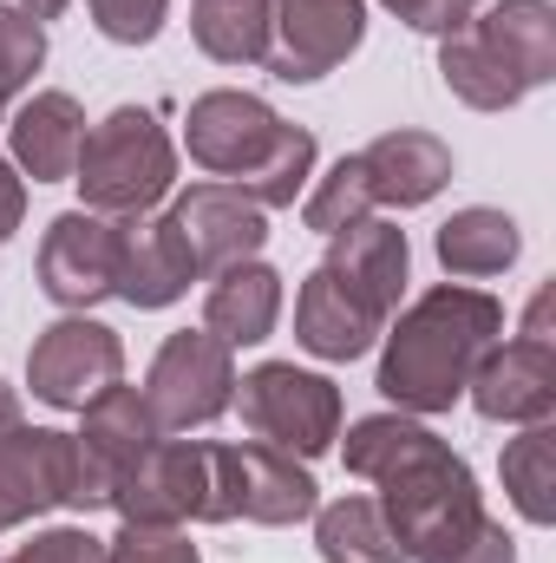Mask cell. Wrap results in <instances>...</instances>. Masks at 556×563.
Instances as JSON below:
<instances>
[{
    "label": "cell",
    "mask_w": 556,
    "mask_h": 563,
    "mask_svg": "<svg viewBox=\"0 0 556 563\" xmlns=\"http://www.w3.org/2000/svg\"><path fill=\"white\" fill-rule=\"evenodd\" d=\"M465 400L478 407V420L491 426H537L556 413V341H498L478 367Z\"/></svg>",
    "instance_id": "14"
},
{
    "label": "cell",
    "mask_w": 556,
    "mask_h": 563,
    "mask_svg": "<svg viewBox=\"0 0 556 563\" xmlns=\"http://www.w3.org/2000/svg\"><path fill=\"white\" fill-rule=\"evenodd\" d=\"M354 478L380 485V518L407 563H518L511 531L485 511L471 465L413 413H367L341 445Z\"/></svg>",
    "instance_id": "1"
},
{
    "label": "cell",
    "mask_w": 556,
    "mask_h": 563,
    "mask_svg": "<svg viewBox=\"0 0 556 563\" xmlns=\"http://www.w3.org/2000/svg\"><path fill=\"white\" fill-rule=\"evenodd\" d=\"M112 295L132 308H170L190 282H197V256L177 230L170 210H144V217H112Z\"/></svg>",
    "instance_id": "12"
},
{
    "label": "cell",
    "mask_w": 556,
    "mask_h": 563,
    "mask_svg": "<svg viewBox=\"0 0 556 563\" xmlns=\"http://www.w3.org/2000/svg\"><path fill=\"white\" fill-rule=\"evenodd\" d=\"M301 217H308V230L314 236H341L347 223H360V217H374V197H367V177H360V157H341L327 177H314V190H308V203H301Z\"/></svg>",
    "instance_id": "29"
},
{
    "label": "cell",
    "mask_w": 556,
    "mask_h": 563,
    "mask_svg": "<svg viewBox=\"0 0 556 563\" xmlns=\"http://www.w3.org/2000/svg\"><path fill=\"white\" fill-rule=\"evenodd\" d=\"M157 439H164V432H157V420H151V407H144L138 387L119 380L112 394H99V400L86 407V426L73 432V511L112 505L119 478L138 465Z\"/></svg>",
    "instance_id": "8"
},
{
    "label": "cell",
    "mask_w": 556,
    "mask_h": 563,
    "mask_svg": "<svg viewBox=\"0 0 556 563\" xmlns=\"http://www.w3.org/2000/svg\"><path fill=\"white\" fill-rule=\"evenodd\" d=\"M112 263H119V243H112V217L99 210H66L46 223V243H40V288L46 301H59L66 314H86L112 295Z\"/></svg>",
    "instance_id": "15"
},
{
    "label": "cell",
    "mask_w": 556,
    "mask_h": 563,
    "mask_svg": "<svg viewBox=\"0 0 556 563\" xmlns=\"http://www.w3.org/2000/svg\"><path fill=\"white\" fill-rule=\"evenodd\" d=\"M314 551H321V563H407L374 498L314 505Z\"/></svg>",
    "instance_id": "25"
},
{
    "label": "cell",
    "mask_w": 556,
    "mask_h": 563,
    "mask_svg": "<svg viewBox=\"0 0 556 563\" xmlns=\"http://www.w3.org/2000/svg\"><path fill=\"white\" fill-rule=\"evenodd\" d=\"M7 139H13V170H26L33 184H73V164L86 144V112L73 92H33L7 119Z\"/></svg>",
    "instance_id": "19"
},
{
    "label": "cell",
    "mask_w": 556,
    "mask_h": 563,
    "mask_svg": "<svg viewBox=\"0 0 556 563\" xmlns=\"http://www.w3.org/2000/svg\"><path fill=\"white\" fill-rule=\"evenodd\" d=\"M327 269L354 282L360 295H374L387 314H400V295H407V276H413V250H407V230L387 223V217H360L347 223L341 236H327Z\"/></svg>",
    "instance_id": "21"
},
{
    "label": "cell",
    "mask_w": 556,
    "mask_h": 563,
    "mask_svg": "<svg viewBox=\"0 0 556 563\" xmlns=\"http://www.w3.org/2000/svg\"><path fill=\"white\" fill-rule=\"evenodd\" d=\"M86 7H92V26H99L112 46H151L170 0H86Z\"/></svg>",
    "instance_id": "32"
},
{
    "label": "cell",
    "mask_w": 556,
    "mask_h": 563,
    "mask_svg": "<svg viewBox=\"0 0 556 563\" xmlns=\"http://www.w3.org/2000/svg\"><path fill=\"white\" fill-rule=\"evenodd\" d=\"M276 321H281V276L263 256L230 263V269L210 276V288H203V328L223 347H256V341L276 334Z\"/></svg>",
    "instance_id": "20"
},
{
    "label": "cell",
    "mask_w": 556,
    "mask_h": 563,
    "mask_svg": "<svg viewBox=\"0 0 556 563\" xmlns=\"http://www.w3.org/2000/svg\"><path fill=\"white\" fill-rule=\"evenodd\" d=\"M119 380H125V341L92 314H59L53 328H40V341L26 354L33 400H46L59 413H86Z\"/></svg>",
    "instance_id": "7"
},
{
    "label": "cell",
    "mask_w": 556,
    "mask_h": 563,
    "mask_svg": "<svg viewBox=\"0 0 556 563\" xmlns=\"http://www.w3.org/2000/svg\"><path fill=\"white\" fill-rule=\"evenodd\" d=\"M504 492L524 525H556V426L537 420L504 445Z\"/></svg>",
    "instance_id": "27"
},
{
    "label": "cell",
    "mask_w": 556,
    "mask_h": 563,
    "mask_svg": "<svg viewBox=\"0 0 556 563\" xmlns=\"http://www.w3.org/2000/svg\"><path fill=\"white\" fill-rule=\"evenodd\" d=\"M504 341V301L465 282L425 288L407 314L387 321L380 394L400 413H452L471 387V367Z\"/></svg>",
    "instance_id": "2"
},
{
    "label": "cell",
    "mask_w": 556,
    "mask_h": 563,
    "mask_svg": "<svg viewBox=\"0 0 556 563\" xmlns=\"http://www.w3.org/2000/svg\"><path fill=\"white\" fill-rule=\"evenodd\" d=\"M170 217H177V230H184V243L197 256V276H216L230 263H249L269 243V210L249 203L236 184H190L170 203Z\"/></svg>",
    "instance_id": "17"
},
{
    "label": "cell",
    "mask_w": 556,
    "mask_h": 563,
    "mask_svg": "<svg viewBox=\"0 0 556 563\" xmlns=\"http://www.w3.org/2000/svg\"><path fill=\"white\" fill-rule=\"evenodd\" d=\"M210 505V445L203 439H157L138 465L119 478L112 511L125 525H203Z\"/></svg>",
    "instance_id": "11"
},
{
    "label": "cell",
    "mask_w": 556,
    "mask_h": 563,
    "mask_svg": "<svg viewBox=\"0 0 556 563\" xmlns=\"http://www.w3.org/2000/svg\"><path fill=\"white\" fill-rule=\"evenodd\" d=\"M20 217H26V177L13 170V157H0V243L20 230Z\"/></svg>",
    "instance_id": "35"
},
{
    "label": "cell",
    "mask_w": 556,
    "mask_h": 563,
    "mask_svg": "<svg viewBox=\"0 0 556 563\" xmlns=\"http://www.w3.org/2000/svg\"><path fill=\"white\" fill-rule=\"evenodd\" d=\"M230 407H243V426L263 445H276V452L301 459V465L321 459V452H334V439H341V387L327 374L294 367V361L249 367L236 380V400Z\"/></svg>",
    "instance_id": "4"
},
{
    "label": "cell",
    "mask_w": 556,
    "mask_h": 563,
    "mask_svg": "<svg viewBox=\"0 0 556 563\" xmlns=\"http://www.w3.org/2000/svg\"><path fill=\"white\" fill-rule=\"evenodd\" d=\"M380 7H387L393 20H407L413 33H432V40H445V33H458V26H471L485 0H380Z\"/></svg>",
    "instance_id": "34"
},
{
    "label": "cell",
    "mask_w": 556,
    "mask_h": 563,
    "mask_svg": "<svg viewBox=\"0 0 556 563\" xmlns=\"http://www.w3.org/2000/svg\"><path fill=\"white\" fill-rule=\"evenodd\" d=\"M73 184H79L86 210H99V217H144L177 184V144L151 106H119L112 119H99L86 132Z\"/></svg>",
    "instance_id": "3"
},
{
    "label": "cell",
    "mask_w": 556,
    "mask_h": 563,
    "mask_svg": "<svg viewBox=\"0 0 556 563\" xmlns=\"http://www.w3.org/2000/svg\"><path fill=\"white\" fill-rule=\"evenodd\" d=\"M367 40V0H269V53L263 66L281 86H314L347 66Z\"/></svg>",
    "instance_id": "9"
},
{
    "label": "cell",
    "mask_w": 556,
    "mask_h": 563,
    "mask_svg": "<svg viewBox=\"0 0 556 563\" xmlns=\"http://www.w3.org/2000/svg\"><path fill=\"white\" fill-rule=\"evenodd\" d=\"M236 400V347H223L210 328H184L157 347L144 374V407L157 432H190L230 413Z\"/></svg>",
    "instance_id": "6"
},
{
    "label": "cell",
    "mask_w": 556,
    "mask_h": 563,
    "mask_svg": "<svg viewBox=\"0 0 556 563\" xmlns=\"http://www.w3.org/2000/svg\"><path fill=\"white\" fill-rule=\"evenodd\" d=\"M7 563H105V538H92L86 525H59V531H40L33 544H20Z\"/></svg>",
    "instance_id": "33"
},
{
    "label": "cell",
    "mask_w": 556,
    "mask_h": 563,
    "mask_svg": "<svg viewBox=\"0 0 556 563\" xmlns=\"http://www.w3.org/2000/svg\"><path fill=\"white\" fill-rule=\"evenodd\" d=\"M551 308H556V288L544 282V288L531 295V308H524V328H518V334H531V341H556V334H551Z\"/></svg>",
    "instance_id": "36"
},
{
    "label": "cell",
    "mask_w": 556,
    "mask_h": 563,
    "mask_svg": "<svg viewBox=\"0 0 556 563\" xmlns=\"http://www.w3.org/2000/svg\"><path fill=\"white\" fill-rule=\"evenodd\" d=\"M471 33L511 66V79L524 92L556 79V7L551 0H498L485 20H471Z\"/></svg>",
    "instance_id": "22"
},
{
    "label": "cell",
    "mask_w": 556,
    "mask_h": 563,
    "mask_svg": "<svg viewBox=\"0 0 556 563\" xmlns=\"http://www.w3.org/2000/svg\"><path fill=\"white\" fill-rule=\"evenodd\" d=\"M66 7H73V0H20V13H26V20H40V26H46V20H59Z\"/></svg>",
    "instance_id": "37"
},
{
    "label": "cell",
    "mask_w": 556,
    "mask_h": 563,
    "mask_svg": "<svg viewBox=\"0 0 556 563\" xmlns=\"http://www.w3.org/2000/svg\"><path fill=\"white\" fill-rule=\"evenodd\" d=\"M73 505V432L0 426V531Z\"/></svg>",
    "instance_id": "13"
},
{
    "label": "cell",
    "mask_w": 556,
    "mask_h": 563,
    "mask_svg": "<svg viewBox=\"0 0 556 563\" xmlns=\"http://www.w3.org/2000/svg\"><path fill=\"white\" fill-rule=\"evenodd\" d=\"M387 308L374 295H360L341 269H314L294 295V341L314 354V361H360L380 334H387Z\"/></svg>",
    "instance_id": "16"
},
{
    "label": "cell",
    "mask_w": 556,
    "mask_h": 563,
    "mask_svg": "<svg viewBox=\"0 0 556 563\" xmlns=\"http://www.w3.org/2000/svg\"><path fill=\"white\" fill-rule=\"evenodd\" d=\"M518 256H524V230L504 210L471 203V210H452L438 223V263H445V276L485 282V276H504Z\"/></svg>",
    "instance_id": "23"
},
{
    "label": "cell",
    "mask_w": 556,
    "mask_h": 563,
    "mask_svg": "<svg viewBox=\"0 0 556 563\" xmlns=\"http://www.w3.org/2000/svg\"><path fill=\"white\" fill-rule=\"evenodd\" d=\"M438 79H445V92L465 99L471 112H511V106L524 99V86L511 79V66H504L471 26H458V33L438 40Z\"/></svg>",
    "instance_id": "24"
},
{
    "label": "cell",
    "mask_w": 556,
    "mask_h": 563,
    "mask_svg": "<svg viewBox=\"0 0 556 563\" xmlns=\"http://www.w3.org/2000/svg\"><path fill=\"white\" fill-rule=\"evenodd\" d=\"M281 132H288V119H281L269 99L230 92V86L190 99V119H184L190 164H203L210 177H230V184H243V177L281 144Z\"/></svg>",
    "instance_id": "10"
},
{
    "label": "cell",
    "mask_w": 556,
    "mask_h": 563,
    "mask_svg": "<svg viewBox=\"0 0 556 563\" xmlns=\"http://www.w3.org/2000/svg\"><path fill=\"white\" fill-rule=\"evenodd\" d=\"M0 426H20V394L0 380Z\"/></svg>",
    "instance_id": "38"
},
{
    "label": "cell",
    "mask_w": 556,
    "mask_h": 563,
    "mask_svg": "<svg viewBox=\"0 0 556 563\" xmlns=\"http://www.w3.org/2000/svg\"><path fill=\"white\" fill-rule=\"evenodd\" d=\"M40 66H46V26L0 0V106H7L13 92H26Z\"/></svg>",
    "instance_id": "30"
},
{
    "label": "cell",
    "mask_w": 556,
    "mask_h": 563,
    "mask_svg": "<svg viewBox=\"0 0 556 563\" xmlns=\"http://www.w3.org/2000/svg\"><path fill=\"white\" fill-rule=\"evenodd\" d=\"M0 125H7V106H0Z\"/></svg>",
    "instance_id": "39"
},
{
    "label": "cell",
    "mask_w": 556,
    "mask_h": 563,
    "mask_svg": "<svg viewBox=\"0 0 556 563\" xmlns=\"http://www.w3.org/2000/svg\"><path fill=\"white\" fill-rule=\"evenodd\" d=\"M308 177H314V132L308 125H288L281 144L236 184L249 203H263V210H281V203H294L301 190H308Z\"/></svg>",
    "instance_id": "28"
},
{
    "label": "cell",
    "mask_w": 556,
    "mask_h": 563,
    "mask_svg": "<svg viewBox=\"0 0 556 563\" xmlns=\"http://www.w3.org/2000/svg\"><path fill=\"white\" fill-rule=\"evenodd\" d=\"M190 33L216 66H263L269 0H190Z\"/></svg>",
    "instance_id": "26"
},
{
    "label": "cell",
    "mask_w": 556,
    "mask_h": 563,
    "mask_svg": "<svg viewBox=\"0 0 556 563\" xmlns=\"http://www.w3.org/2000/svg\"><path fill=\"white\" fill-rule=\"evenodd\" d=\"M354 157H360V177H367L374 210H419V203H432L452 184V144L432 139V132H413V125L380 132V139L367 144V151H354Z\"/></svg>",
    "instance_id": "18"
},
{
    "label": "cell",
    "mask_w": 556,
    "mask_h": 563,
    "mask_svg": "<svg viewBox=\"0 0 556 563\" xmlns=\"http://www.w3.org/2000/svg\"><path fill=\"white\" fill-rule=\"evenodd\" d=\"M105 563H203V558L184 538V525H125L105 544Z\"/></svg>",
    "instance_id": "31"
},
{
    "label": "cell",
    "mask_w": 556,
    "mask_h": 563,
    "mask_svg": "<svg viewBox=\"0 0 556 563\" xmlns=\"http://www.w3.org/2000/svg\"><path fill=\"white\" fill-rule=\"evenodd\" d=\"M321 505V485L301 459H288L263 439H243V445H210V505H203V525H301L314 518Z\"/></svg>",
    "instance_id": "5"
}]
</instances>
